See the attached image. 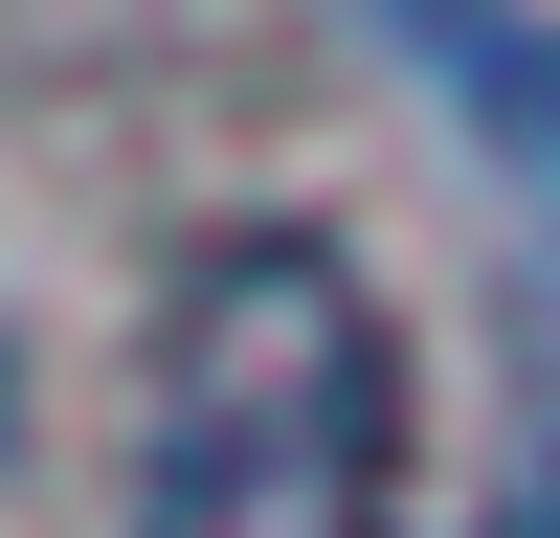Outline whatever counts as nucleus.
Listing matches in <instances>:
<instances>
[{
	"mask_svg": "<svg viewBox=\"0 0 560 538\" xmlns=\"http://www.w3.org/2000/svg\"><path fill=\"white\" fill-rule=\"evenodd\" d=\"M382 493H404V337L359 292V247H314V224L179 247L113 538H382Z\"/></svg>",
	"mask_w": 560,
	"mask_h": 538,
	"instance_id": "f257e3e1",
	"label": "nucleus"
}]
</instances>
